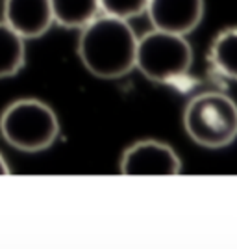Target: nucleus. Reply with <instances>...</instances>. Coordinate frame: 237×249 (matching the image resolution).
Here are the masks:
<instances>
[{"label": "nucleus", "mask_w": 237, "mask_h": 249, "mask_svg": "<svg viewBox=\"0 0 237 249\" xmlns=\"http://www.w3.org/2000/svg\"><path fill=\"white\" fill-rule=\"evenodd\" d=\"M137 39L130 21L100 13L80 30L78 56L91 74L115 80L135 69Z\"/></svg>", "instance_id": "obj_1"}, {"label": "nucleus", "mask_w": 237, "mask_h": 249, "mask_svg": "<svg viewBox=\"0 0 237 249\" xmlns=\"http://www.w3.org/2000/svg\"><path fill=\"white\" fill-rule=\"evenodd\" d=\"M0 134L10 147L22 153H41L60 136L58 115L39 99H19L0 115Z\"/></svg>", "instance_id": "obj_2"}, {"label": "nucleus", "mask_w": 237, "mask_h": 249, "mask_svg": "<svg viewBox=\"0 0 237 249\" xmlns=\"http://www.w3.org/2000/svg\"><path fill=\"white\" fill-rule=\"evenodd\" d=\"M184 128L196 145L222 149L237 140V104L219 91L195 95L184 110Z\"/></svg>", "instance_id": "obj_3"}, {"label": "nucleus", "mask_w": 237, "mask_h": 249, "mask_svg": "<svg viewBox=\"0 0 237 249\" xmlns=\"http://www.w3.org/2000/svg\"><path fill=\"white\" fill-rule=\"evenodd\" d=\"M193 65V49L186 36L152 28L137 39L135 69L158 84L184 80Z\"/></svg>", "instance_id": "obj_4"}, {"label": "nucleus", "mask_w": 237, "mask_h": 249, "mask_svg": "<svg viewBox=\"0 0 237 249\" xmlns=\"http://www.w3.org/2000/svg\"><path fill=\"white\" fill-rule=\"evenodd\" d=\"M119 169L123 175H178L182 162L171 145L156 140H143L130 145L121 156Z\"/></svg>", "instance_id": "obj_5"}, {"label": "nucleus", "mask_w": 237, "mask_h": 249, "mask_svg": "<svg viewBox=\"0 0 237 249\" xmlns=\"http://www.w3.org/2000/svg\"><path fill=\"white\" fill-rule=\"evenodd\" d=\"M146 15L156 30L189 36L204 17V0H148Z\"/></svg>", "instance_id": "obj_6"}, {"label": "nucleus", "mask_w": 237, "mask_h": 249, "mask_svg": "<svg viewBox=\"0 0 237 249\" xmlns=\"http://www.w3.org/2000/svg\"><path fill=\"white\" fill-rule=\"evenodd\" d=\"M4 22L24 39L41 37L54 24L50 0H4Z\"/></svg>", "instance_id": "obj_7"}, {"label": "nucleus", "mask_w": 237, "mask_h": 249, "mask_svg": "<svg viewBox=\"0 0 237 249\" xmlns=\"http://www.w3.org/2000/svg\"><path fill=\"white\" fill-rule=\"evenodd\" d=\"M54 22L63 28L82 30L100 15V0H50Z\"/></svg>", "instance_id": "obj_8"}, {"label": "nucleus", "mask_w": 237, "mask_h": 249, "mask_svg": "<svg viewBox=\"0 0 237 249\" xmlns=\"http://www.w3.org/2000/svg\"><path fill=\"white\" fill-rule=\"evenodd\" d=\"M207 58L215 73L237 82V26L217 34Z\"/></svg>", "instance_id": "obj_9"}, {"label": "nucleus", "mask_w": 237, "mask_h": 249, "mask_svg": "<svg viewBox=\"0 0 237 249\" xmlns=\"http://www.w3.org/2000/svg\"><path fill=\"white\" fill-rule=\"evenodd\" d=\"M24 37L0 21V80L10 78L21 71L26 62Z\"/></svg>", "instance_id": "obj_10"}, {"label": "nucleus", "mask_w": 237, "mask_h": 249, "mask_svg": "<svg viewBox=\"0 0 237 249\" xmlns=\"http://www.w3.org/2000/svg\"><path fill=\"white\" fill-rule=\"evenodd\" d=\"M146 6H148V0H100L102 13L126 19V21L146 13Z\"/></svg>", "instance_id": "obj_11"}, {"label": "nucleus", "mask_w": 237, "mask_h": 249, "mask_svg": "<svg viewBox=\"0 0 237 249\" xmlns=\"http://www.w3.org/2000/svg\"><path fill=\"white\" fill-rule=\"evenodd\" d=\"M10 166L6 164V160L2 158V155H0V175H10Z\"/></svg>", "instance_id": "obj_12"}]
</instances>
